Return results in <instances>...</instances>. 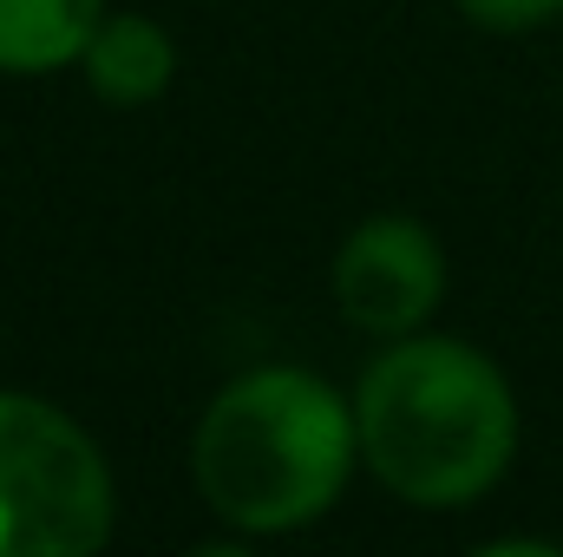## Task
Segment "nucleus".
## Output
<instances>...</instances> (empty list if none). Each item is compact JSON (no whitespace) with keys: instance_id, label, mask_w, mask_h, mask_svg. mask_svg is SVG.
<instances>
[{"instance_id":"obj_1","label":"nucleus","mask_w":563,"mask_h":557,"mask_svg":"<svg viewBox=\"0 0 563 557\" xmlns=\"http://www.w3.org/2000/svg\"><path fill=\"white\" fill-rule=\"evenodd\" d=\"M361 459L407 505H472L492 492L518 446V407L505 374L465 341H400L387 348L361 394Z\"/></svg>"},{"instance_id":"obj_2","label":"nucleus","mask_w":563,"mask_h":557,"mask_svg":"<svg viewBox=\"0 0 563 557\" xmlns=\"http://www.w3.org/2000/svg\"><path fill=\"white\" fill-rule=\"evenodd\" d=\"M354 452L361 426L328 381L301 368H256L230 381L197 426V485L230 525L269 538L314 525L341 499Z\"/></svg>"},{"instance_id":"obj_3","label":"nucleus","mask_w":563,"mask_h":557,"mask_svg":"<svg viewBox=\"0 0 563 557\" xmlns=\"http://www.w3.org/2000/svg\"><path fill=\"white\" fill-rule=\"evenodd\" d=\"M112 538L99 446L33 394H0V557H92Z\"/></svg>"},{"instance_id":"obj_4","label":"nucleus","mask_w":563,"mask_h":557,"mask_svg":"<svg viewBox=\"0 0 563 557\" xmlns=\"http://www.w3.org/2000/svg\"><path fill=\"white\" fill-rule=\"evenodd\" d=\"M445 295V256L413 217L361 223L334 256V302L367 335H413Z\"/></svg>"},{"instance_id":"obj_5","label":"nucleus","mask_w":563,"mask_h":557,"mask_svg":"<svg viewBox=\"0 0 563 557\" xmlns=\"http://www.w3.org/2000/svg\"><path fill=\"white\" fill-rule=\"evenodd\" d=\"M170 73H177V53H170L164 26L144 20V13H112L86 40V79H92V92L106 106H144V99H157L170 86Z\"/></svg>"},{"instance_id":"obj_6","label":"nucleus","mask_w":563,"mask_h":557,"mask_svg":"<svg viewBox=\"0 0 563 557\" xmlns=\"http://www.w3.org/2000/svg\"><path fill=\"white\" fill-rule=\"evenodd\" d=\"M106 0H0V73H53L86 59Z\"/></svg>"},{"instance_id":"obj_7","label":"nucleus","mask_w":563,"mask_h":557,"mask_svg":"<svg viewBox=\"0 0 563 557\" xmlns=\"http://www.w3.org/2000/svg\"><path fill=\"white\" fill-rule=\"evenodd\" d=\"M465 20H478L485 33H531L544 13H558L563 0H459Z\"/></svg>"}]
</instances>
